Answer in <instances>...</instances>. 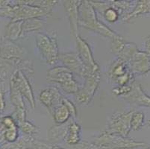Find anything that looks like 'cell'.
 <instances>
[{"label": "cell", "instance_id": "ac0fdd59", "mask_svg": "<svg viewBox=\"0 0 150 149\" xmlns=\"http://www.w3.org/2000/svg\"><path fill=\"white\" fill-rule=\"evenodd\" d=\"M80 131L81 127L76 122H71L68 125L67 133L66 135L67 143L70 145L78 144L80 141Z\"/></svg>", "mask_w": 150, "mask_h": 149}, {"label": "cell", "instance_id": "74e56055", "mask_svg": "<svg viewBox=\"0 0 150 149\" xmlns=\"http://www.w3.org/2000/svg\"><path fill=\"white\" fill-rule=\"evenodd\" d=\"M146 149H150V147H149V148H146Z\"/></svg>", "mask_w": 150, "mask_h": 149}, {"label": "cell", "instance_id": "1f68e13d", "mask_svg": "<svg viewBox=\"0 0 150 149\" xmlns=\"http://www.w3.org/2000/svg\"><path fill=\"white\" fill-rule=\"evenodd\" d=\"M132 90V86H120V87H117V88L114 89L113 90V92L114 93L117 94V95H125L126 94L129 93Z\"/></svg>", "mask_w": 150, "mask_h": 149}, {"label": "cell", "instance_id": "d4e9b609", "mask_svg": "<svg viewBox=\"0 0 150 149\" xmlns=\"http://www.w3.org/2000/svg\"><path fill=\"white\" fill-rule=\"evenodd\" d=\"M19 136L18 127L17 125L10 128H6L5 133V139L8 143H14L17 140Z\"/></svg>", "mask_w": 150, "mask_h": 149}, {"label": "cell", "instance_id": "4dcf8cb0", "mask_svg": "<svg viewBox=\"0 0 150 149\" xmlns=\"http://www.w3.org/2000/svg\"><path fill=\"white\" fill-rule=\"evenodd\" d=\"M131 79H132L131 73L129 72H126L124 75H122V76H120L119 78H116L114 81H115L120 86H125L129 83V81H130Z\"/></svg>", "mask_w": 150, "mask_h": 149}, {"label": "cell", "instance_id": "7c38bea8", "mask_svg": "<svg viewBox=\"0 0 150 149\" xmlns=\"http://www.w3.org/2000/svg\"><path fill=\"white\" fill-rule=\"evenodd\" d=\"M46 79L49 81L55 82L59 85L74 80L73 72L65 66H58L47 71Z\"/></svg>", "mask_w": 150, "mask_h": 149}, {"label": "cell", "instance_id": "3957f363", "mask_svg": "<svg viewBox=\"0 0 150 149\" xmlns=\"http://www.w3.org/2000/svg\"><path fill=\"white\" fill-rule=\"evenodd\" d=\"M36 44L43 59L49 65L56 64L59 52L57 39L54 35L38 33L36 36Z\"/></svg>", "mask_w": 150, "mask_h": 149}, {"label": "cell", "instance_id": "e575fe53", "mask_svg": "<svg viewBox=\"0 0 150 149\" xmlns=\"http://www.w3.org/2000/svg\"><path fill=\"white\" fill-rule=\"evenodd\" d=\"M144 44H145V52H144L150 56V36H148L146 38Z\"/></svg>", "mask_w": 150, "mask_h": 149}, {"label": "cell", "instance_id": "30bf717a", "mask_svg": "<svg viewBox=\"0 0 150 149\" xmlns=\"http://www.w3.org/2000/svg\"><path fill=\"white\" fill-rule=\"evenodd\" d=\"M23 55V50L13 41L5 39L1 41L0 57L5 60H19Z\"/></svg>", "mask_w": 150, "mask_h": 149}, {"label": "cell", "instance_id": "277c9868", "mask_svg": "<svg viewBox=\"0 0 150 149\" xmlns=\"http://www.w3.org/2000/svg\"><path fill=\"white\" fill-rule=\"evenodd\" d=\"M21 2L23 3H17V5H12V14L11 17V21L38 18L39 16L49 14L52 10V8H41L28 5L23 1H21Z\"/></svg>", "mask_w": 150, "mask_h": 149}, {"label": "cell", "instance_id": "8992f818", "mask_svg": "<svg viewBox=\"0 0 150 149\" xmlns=\"http://www.w3.org/2000/svg\"><path fill=\"white\" fill-rule=\"evenodd\" d=\"M58 60L62 61L63 64L65 65V67L69 69L73 73L76 74L77 76L86 78L91 74L78 53L59 54Z\"/></svg>", "mask_w": 150, "mask_h": 149}, {"label": "cell", "instance_id": "f35d334b", "mask_svg": "<svg viewBox=\"0 0 150 149\" xmlns=\"http://www.w3.org/2000/svg\"><path fill=\"white\" fill-rule=\"evenodd\" d=\"M0 149H1V148H0Z\"/></svg>", "mask_w": 150, "mask_h": 149}, {"label": "cell", "instance_id": "8d00e7d4", "mask_svg": "<svg viewBox=\"0 0 150 149\" xmlns=\"http://www.w3.org/2000/svg\"><path fill=\"white\" fill-rule=\"evenodd\" d=\"M148 125H149V126L150 127V120H149V121H148Z\"/></svg>", "mask_w": 150, "mask_h": 149}, {"label": "cell", "instance_id": "5bb4252c", "mask_svg": "<svg viewBox=\"0 0 150 149\" xmlns=\"http://www.w3.org/2000/svg\"><path fill=\"white\" fill-rule=\"evenodd\" d=\"M79 1H66L64 2L65 10L68 13L70 21L71 31L75 36H78V25H79Z\"/></svg>", "mask_w": 150, "mask_h": 149}, {"label": "cell", "instance_id": "836d02e7", "mask_svg": "<svg viewBox=\"0 0 150 149\" xmlns=\"http://www.w3.org/2000/svg\"><path fill=\"white\" fill-rule=\"evenodd\" d=\"M34 148H36L37 149H62L56 147H52V146L47 145L43 144V143H38V142H35V143Z\"/></svg>", "mask_w": 150, "mask_h": 149}, {"label": "cell", "instance_id": "d590c367", "mask_svg": "<svg viewBox=\"0 0 150 149\" xmlns=\"http://www.w3.org/2000/svg\"><path fill=\"white\" fill-rule=\"evenodd\" d=\"M5 107V102L4 99V94L2 90H0V111L4 110Z\"/></svg>", "mask_w": 150, "mask_h": 149}, {"label": "cell", "instance_id": "52a82bcc", "mask_svg": "<svg viewBox=\"0 0 150 149\" xmlns=\"http://www.w3.org/2000/svg\"><path fill=\"white\" fill-rule=\"evenodd\" d=\"M11 84L14 85L19 90L22 95L25 96L29 102L32 108L35 107V101L32 89L26 76L20 69H16L11 78Z\"/></svg>", "mask_w": 150, "mask_h": 149}, {"label": "cell", "instance_id": "8fae6325", "mask_svg": "<svg viewBox=\"0 0 150 149\" xmlns=\"http://www.w3.org/2000/svg\"><path fill=\"white\" fill-rule=\"evenodd\" d=\"M123 98L130 103L150 107V96L145 94L140 86L137 83L132 84V90L128 94L123 95Z\"/></svg>", "mask_w": 150, "mask_h": 149}, {"label": "cell", "instance_id": "e0dca14e", "mask_svg": "<svg viewBox=\"0 0 150 149\" xmlns=\"http://www.w3.org/2000/svg\"><path fill=\"white\" fill-rule=\"evenodd\" d=\"M150 12V1H139L136 4V6L134 8L132 12L125 16L122 19L123 21H130L132 19L135 18L142 13H149Z\"/></svg>", "mask_w": 150, "mask_h": 149}, {"label": "cell", "instance_id": "5b68a950", "mask_svg": "<svg viewBox=\"0 0 150 149\" xmlns=\"http://www.w3.org/2000/svg\"><path fill=\"white\" fill-rule=\"evenodd\" d=\"M133 113L134 111H129L128 113H117L113 115L105 132L127 137L131 131V118Z\"/></svg>", "mask_w": 150, "mask_h": 149}, {"label": "cell", "instance_id": "83f0119b", "mask_svg": "<svg viewBox=\"0 0 150 149\" xmlns=\"http://www.w3.org/2000/svg\"><path fill=\"white\" fill-rule=\"evenodd\" d=\"M76 102L78 103L81 104V105H84V104L89 103L91 102L92 97L86 91H84L82 88H81L76 93Z\"/></svg>", "mask_w": 150, "mask_h": 149}, {"label": "cell", "instance_id": "d6986e66", "mask_svg": "<svg viewBox=\"0 0 150 149\" xmlns=\"http://www.w3.org/2000/svg\"><path fill=\"white\" fill-rule=\"evenodd\" d=\"M43 25V22H42V20H38V18L23 20V25H22L21 37H23L26 34L38 31L42 28Z\"/></svg>", "mask_w": 150, "mask_h": 149}, {"label": "cell", "instance_id": "ba28073f", "mask_svg": "<svg viewBox=\"0 0 150 149\" xmlns=\"http://www.w3.org/2000/svg\"><path fill=\"white\" fill-rule=\"evenodd\" d=\"M76 43H77V48L79 50L78 54H79L81 61L87 66V68L89 69L91 73H94L97 71H99V66L95 62V60L93 57L92 52L88 43L79 35L76 36Z\"/></svg>", "mask_w": 150, "mask_h": 149}, {"label": "cell", "instance_id": "2e32d148", "mask_svg": "<svg viewBox=\"0 0 150 149\" xmlns=\"http://www.w3.org/2000/svg\"><path fill=\"white\" fill-rule=\"evenodd\" d=\"M85 78V84H84V87L82 89L93 98L98 86H99V82H100L99 71H97V72H94V73L90 74L89 76L88 77H86Z\"/></svg>", "mask_w": 150, "mask_h": 149}, {"label": "cell", "instance_id": "d6a6232c", "mask_svg": "<svg viewBox=\"0 0 150 149\" xmlns=\"http://www.w3.org/2000/svg\"><path fill=\"white\" fill-rule=\"evenodd\" d=\"M1 123L6 128H10L12 127L15 126L16 123H15L14 120H13V117H10V116H7V117H4L1 120Z\"/></svg>", "mask_w": 150, "mask_h": 149}, {"label": "cell", "instance_id": "9a60e30c", "mask_svg": "<svg viewBox=\"0 0 150 149\" xmlns=\"http://www.w3.org/2000/svg\"><path fill=\"white\" fill-rule=\"evenodd\" d=\"M23 20L11 21L5 26V38L10 40L11 41H13L17 40L19 37H20L22 34V25H23Z\"/></svg>", "mask_w": 150, "mask_h": 149}, {"label": "cell", "instance_id": "ffe728a7", "mask_svg": "<svg viewBox=\"0 0 150 149\" xmlns=\"http://www.w3.org/2000/svg\"><path fill=\"white\" fill-rule=\"evenodd\" d=\"M53 117L54 121L57 124L63 125L69 119L70 114L67 108L64 105L61 104L53 110Z\"/></svg>", "mask_w": 150, "mask_h": 149}, {"label": "cell", "instance_id": "9c48e42d", "mask_svg": "<svg viewBox=\"0 0 150 149\" xmlns=\"http://www.w3.org/2000/svg\"><path fill=\"white\" fill-rule=\"evenodd\" d=\"M131 69L140 75H144L150 71V56L144 52L137 50L130 60Z\"/></svg>", "mask_w": 150, "mask_h": 149}, {"label": "cell", "instance_id": "4316f807", "mask_svg": "<svg viewBox=\"0 0 150 149\" xmlns=\"http://www.w3.org/2000/svg\"><path fill=\"white\" fill-rule=\"evenodd\" d=\"M125 42L123 40V38L122 37H120L115 38V39L112 40V43H111V51L114 53V54L119 55L120 53L122 52V50L123 49L124 46H125Z\"/></svg>", "mask_w": 150, "mask_h": 149}, {"label": "cell", "instance_id": "7a4b0ae2", "mask_svg": "<svg viewBox=\"0 0 150 149\" xmlns=\"http://www.w3.org/2000/svg\"><path fill=\"white\" fill-rule=\"evenodd\" d=\"M95 147L105 149H129L146 145L144 143L135 141L130 138L123 137L115 133L105 131L93 142Z\"/></svg>", "mask_w": 150, "mask_h": 149}, {"label": "cell", "instance_id": "6da1fadb", "mask_svg": "<svg viewBox=\"0 0 150 149\" xmlns=\"http://www.w3.org/2000/svg\"><path fill=\"white\" fill-rule=\"evenodd\" d=\"M81 2L79 5V24L80 25L112 40L120 37L98 20L95 8L90 2L82 1Z\"/></svg>", "mask_w": 150, "mask_h": 149}, {"label": "cell", "instance_id": "7402d4cb", "mask_svg": "<svg viewBox=\"0 0 150 149\" xmlns=\"http://www.w3.org/2000/svg\"><path fill=\"white\" fill-rule=\"evenodd\" d=\"M125 72H126L125 63L122 61V60L118 58V60L114 63L112 67L110 68L109 75L114 80H115L116 78H119L120 76H122V75H124Z\"/></svg>", "mask_w": 150, "mask_h": 149}, {"label": "cell", "instance_id": "f546056e", "mask_svg": "<svg viewBox=\"0 0 150 149\" xmlns=\"http://www.w3.org/2000/svg\"><path fill=\"white\" fill-rule=\"evenodd\" d=\"M61 104L64 105L67 108L68 111L69 112L70 116H72L73 118H76V114H77V110H76V107L73 105V103H72L70 101H69L68 99H67V98H63L62 99H61Z\"/></svg>", "mask_w": 150, "mask_h": 149}, {"label": "cell", "instance_id": "484cf974", "mask_svg": "<svg viewBox=\"0 0 150 149\" xmlns=\"http://www.w3.org/2000/svg\"><path fill=\"white\" fill-rule=\"evenodd\" d=\"M20 129L22 130L23 133H25L26 135L34 134V133H37L39 131V128L34 125L32 123L29 122V121H25L19 124Z\"/></svg>", "mask_w": 150, "mask_h": 149}, {"label": "cell", "instance_id": "f1b7e54d", "mask_svg": "<svg viewBox=\"0 0 150 149\" xmlns=\"http://www.w3.org/2000/svg\"><path fill=\"white\" fill-rule=\"evenodd\" d=\"M67 129H61V128L60 127L54 126V128H52V129L49 132V136L50 137V139H59L61 136L66 137Z\"/></svg>", "mask_w": 150, "mask_h": 149}, {"label": "cell", "instance_id": "cb8c5ba5", "mask_svg": "<svg viewBox=\"0 0 150 149\" xmlns=\"http://www.w3.org/2000/svg\"><path fill=\"white\" fill-rule=\"evenodd\" d=\"M103 16L105 19L109 23H115L119 19L120 13L114 7L109 5V6L103 11Z\"/></svg>", "mask_w": 150, "mask_h": 149}, {"label": "cell", "instance_id": "44dd1931", "mask_svg": "<svg viewBox=\"0 0 150 149\" xmlns=\"http://www.w3.org/2000/svg\"><path fill=\"white\" fill-rule=\"evenodd\" d=\"M11 103L15 107V110H25V105L23 99V95L19 91L18 89L14 85L11 84Z\"/></svg>", "mask_w": 150, "mask_h": 149}, {"label": "cell", "instance_id": "4fadbf2b", "mask_svg": "<svg viewBox=\"0 0 150 149\" xmlns=\"http://www.w3.org/2000/svg\"><path fill=\"white\" fill-rule=\"evenodd\" d=\"M39 99L43 105H44L50 112L53 111L61 102V94L56 88H48L43 90L39 95Z\"/></svg>", "mask_w": 150, "mask_h": 149}, {"label": "cell", "instance_id": "603a6c76", "mask_svg": "<svg viewBox=\"0 0 150 149\" xmlns=\"http://www.w3.org/2000/svg\"><path fill=\"white\" fill-rule=\"evenodd\" d=\"M144 122V114L140 111H134L131 118V130L139 131Z\"/></svg>", "mask_w": 150, "mask_h": 149}]
</instances>
